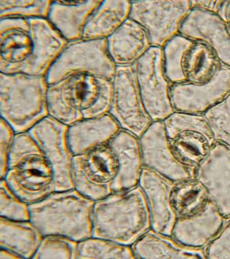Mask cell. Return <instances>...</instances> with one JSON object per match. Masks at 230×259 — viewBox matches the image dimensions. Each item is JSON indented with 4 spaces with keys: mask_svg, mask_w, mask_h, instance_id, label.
<instances>
[{
    "mask_svg": "<svg viewBox=\"0 0 230 259\" xmlns=\"http://www.w3.org/2000/svg\"><path fill=\"white\" fill-rule=\"evenodd\" d=\"M50 115L70 126L109 113L113 80L97 69L77 48L68 46L45 75Z\"/></svg>",
    "mask_w": 230,
    "mask_h": 259,
    "instance_id": "cell-1",
    "label": "cell"
},
{
    "mask_svg": "<svg viewBox=\"0 0 230 259\" xmlns=\"http://www.w3.org/2000/svg\"><path fill=\"white\" fill-rule=\"evenodd\" d=\"M42 18L1 21V73L47 74L66 46V39Z\"/></svg>",
    "mask_w": 230,
    "mask_h": 259,
    "instance_id": "cell-2",
    "label": "cell"
},
{
    "mask_svg": "<svg viewBox=\"0 0 230 259\" xmlns=\"http://www.w3.org/2000/svg\"><path fill=\"white\" fill-rule=\"evenodd\" d=\"M2 180L17 198L29 204L71 187L59 161L32 129L16 135Z\"/></svg>",
    "mask_w": 230,
    "mask_h": 259,
    "instance_id": "cell-3",
    "label": "cell"
},
{
    "mask_svg": "<svg viewBox=\"0 0 230 259\" xmlns=\"http://www.w3.org/2000/svg\"><path fill=\"white\" fill-rule=\"evenodd\" d=\"M151 229L148 201L139 185L96 201L92 237L131 246Z\"/></svg>",
    "mask_w": 230,
    "mask_h": 259,
    "instance_id": "cell-4",
    "label": "cell"
},
{
    "mask_svg": "<svg viewBox=\"0 0 230 259\" xmlns=\"http://www.w3.org/2000/svg\"><path fill=\"white\" fill-rule=\"evenodd\" d=\"M1 118L16 134L28 132L50 115L45 76L1 73Z\"/></svg>",
    "mask_w": 230,
    "mask_h": 259,
    "instance_id": "cell-5",
    "label": "cell"
},
{
    "mask_svg": "<svg viewBox=\"0 0 230 259\" xmlns=\"http://www.w3.org/2000/svg\"><path fill=\"white\" fill-rule=\"evenodd\" d=\"M112 139L73 157L72 175L74 188L95 201L129 190L121 158Z\"/></svg>",
    "mask_w": 230,
    "mask_h": 259,
    "instance_id": "cell-6",
    "label": "cell"
},
{
    "mask_svg": "<svg viewBox=\"0 0 230 259\" xmlns=\"http://www.w3.org/2000/svg\"><path fill=\"white\" fill-rule=\"evenodd\" d=\"M163 122L172 154L195 178L216 142L204 114L174 112Z\"/></svg>",
    "mask_w": 230,
    "mask_h": 259,
    "instance_id": "cell-7",
    "label": "cell"
},
{
    "mask_svg": "<svg viewBox=\"0 0 230 259\" xmlns=\"http://www.w3.org/2000/svg\"><path fill=\"white\" fill-rule=\"evenodd\" d=\"M167 78L173 84L207 82L224 64L208 46L178 34L163 49Z\"/></svg>",
    "mask_w": 230,
    "mask_h": 259,
    "instance_id": "cell-8",
    "label": "cell"
},
{
    "mask_svg": "<svg viewBox=\"0 0 230 259\" xmlns=\"http://www.w3.org/2000/svg\"><path fill=\"white\" fill-rule=\"evenodd\" d=\"M191 0H145L131 2L129 18L147 31L152 47L163 49L179 34L191 10Z\"/></svg>",
    "mask_w": 230,
    "mask_h": 259,
    "instance_id": "cell-9",
    "label": "cell"
},
{
    "mask_svg": "<svg viewBox=\"0 0 230 259\" xmlns=\"http://www.w3.org/2000/svg\"><path fill=\"white\" fill-rule=\"evenodd\" d=\"M110 114L121 129L140 138L153 123L132 66H117Z\"/></svg>",
    "mask_w": 230,
    "mask_h": 259,
    "instance_id": "cell-10",
    "label": "cell"
},
{
    "mask_svg": "<svg viewBox=\"0 0 230 259\" xmlns=\"http://www.w3.org/2000/svg\"><path fill=\"white\" fill-rule=\"evenodd\" d=\"M132 67L152 119L164 120L174 111L170 99L172 83L165 75L163 49L152 47Z\"/></svg>",
    "mask_w": 230,
    "mask_h": 259,
    "instance_id": "cell-11",
    "label": "cell"
},
{
    "mask_svg": "<svg viewBox=\"0 0 230 259\" xmlns=\"http://www.w3.org/2000/svg\"><path fill=\"white\" fill-rule=\"evenodd\" d=\"M230 94V67L223 64L206 82L172 84L170 99L174 112L204 114Z\"/></svg>",
    "mask_w": 230,
    "mask_h": 259,
    "instance_id": "cell-12",
    "label": "cell"
},
{
    "mask_svg": "<svg viewBox=\"0 0 230 259\" xmlns=\"http://www.w3.org/2000/svg\"><path fill=\"white\" fill-rule=\"evenodd\" d=\"M195 178L206 187L223 219H230V146L216 142Z\"/></svg>",
    "mask_w": 230,
    "mask_h": 259,
    "instance_id": "cell-13",
    "label": "cell"
},
{
    "mask_svg": "<svg viewBox=\"0 0 230 259\" xmlns=\"http://www.w3.org/2000/svg\"><path fill=\"white\" fill-rule=\"evenodd\" d=\"M179 34L207 45L223 64L230 67V34L217 14L192 9L182 23Z\"/></svg>",
    "mask_w": 230,
    "mask_h": 259,
    "instance_id": "cell-14",
    "label": "cell"
},
{
    "mask_svg": "<svg viewBox=\"0 0 230 259\" xmlns=\"http://www.w3.org/2000/svg\"><path fill=\"white\" fill-rule=\"evenodd\" d=\"M140 141L144 167L174 181L193 178L172 154L163 121H153Z\"/></svg>",
    "mask_w": 230,
    "mask_h": 259,
    "instance_id": "cell-15",
    "label": "cell"
},
{
    "mask_svg": "<svg viewBox=\"0 0 230 259\" xmlns=\"http://www.w3.org/2000/svg\"><path fill=\"white\" fill-rule=\"evenodd\" d=\"M174 182L156 171L144 167L139 183L148 201L152 229L168 235H172L177 220L170 203Z\"/></svg>",
    "mask_w": 230,
    "mask_h": 259,
    "instance_id": "cell-16",
    "label": "cell"
},
{
    "mask_svg": "<svg viewBox=\"0 0 230 259\" xmlns=\"http://www.w3.org/2000/svg\"><path fill=\"white\" fill-rule=\"evenodd\" d=\"M224 220L215 203L209 199L194 217L177 219L172 236L183 244L203 248L217 235Z\"/></svg>",
    "mask_w": 230,
    "mask_h": 259,
    "instance_id": "cell-17",
    "label": "cell"
},
{
    "mask_svg": "<svg viewBox=\"0 0 230 259\" xmlns=\"http://www.w3.org/2000/svg\"><path fill=\"white\" fill-rule=\"evenodd\" d=\"M107 41L109 54L117 66H132L152 47L146 30L130 18Z\"/></svg>",
    "mask_w": 230,
    "mask_h": 259,
    "instance_id": "cell-18",
    "label": "cell"
},
{
    "mask_svg": "<svg viewBox=\"0 0 230 259\" xmlns=\"http://www.w3.org/2000/svg\"><path fill=\"white\" fill-rule=\"evenodd\" d=\"M121 128L109 113L85 119L68 126L67 138L73 155L83 153L109 142Z\"/></svg>",
    "mask_w": 230,
    "mask_h": 259,
    "instance_id": "cell-19",
    "label": "cell"
},
{
    "mask_svg": "<svg viewBox=\"0 0 230 259\" xmlns=\"http://www.w3.org/2000/svg\"><path fill=\"white\" fill-rule=\"evenodd\" d=\"M135 259L206 258L204 249L183 244L152 229L131 246Z\"/></svg>",
    "mask_w": 230,
    "mask_h": 259,
    "instance_id": "cell-20",
    "label": "cell"
},
{
    "mask_svg": "<svg viewBox=\"0 0 230 259\" xmlns=\"http://www.w3.org/2000/svg\"><path fill=\"white\" fill-rule=\"evenodd\" d=\"M103 1H58L51 4V22L66 39L82 37L90 17Z\"/></svg>",
    "mask_w": 230,
    "mask_h": 259,
    "instance_id": "cell-21",
    "label": "cell"
},
{
    "mask_svg": "<svg viewBox=\"0 0 230 259\" xmlns=\"http://www.w3.org/2000/svg\"><path fill=\"white\" fill-rule=\"evenodd\" d=\"M131 8L128 0L103 1L88 20L82 38L107 39L129 18Z\"/></svg>",
    "mask_w": 230,
    "mask_h": 259,
    "instance_id": "cell-22",
    "label": "cell"
},
{
    "mask_svg": "<svg viewBox=\"0 0 230 259\" xmlns=\"http://www.w3.org/2000/svg\"><path fill=\"white\" fill-rule=\"evenodd\" d=\"M209 200L206 187L195 178L174 181L170 191V205L177 220L194 217Z\"/></svg>",
    "mask_w": 230,
    "mask_h": 259,
    "instance_id": "cell-23",
    "label": "cell"
},
{
    "mask_svg": "<svg viewBox=\"0 0 230 259\" xmlns=\"http://www.w3.org/2000/svg\"><path fill=\"white\" fill-rule=\"evenodd\" d=\"M76 256L80 258L135 259L131 246L94 237L79 242Z\"/></svg>",
    "mask_w": 230,
    "mask_h": 259,
    "instance_id": "cell-24",
    "label": "cell"
},
{
    "mask_svg": "<svg viewBox=\"0 0 230 259\" xmlns=\"http://www.w3.org/2000/svg\"><path fill=\"white\" fill-rule=\"evenodd\" d=\"M216 142L230 146V94L204 114Z\"/></svg>",
    "mask_w": 230,
    "mask_h": 259,
    "instance_id": "cell-25",
    "label": "cell"
},
{
    "mask_svg": "<svg viewBox=\"0 0 230 259\" xmlns=\"http://www.w3.org/2000/svg\"><path fill=\"white\" fill-rule=\"evenodd\" d=\"M1 2V17L10 18L12 15H26V16H43L49 13L51 4L48 2H16L17 3H11L10 2Z\"/></svg>",
    "mask_w": 230,
    "mask_h": 259,
    "instance_id": "cell-26",
    "label": "cell"
},
{
    "mask_svg": "<svg viewBox=\"0 0 230 259\" xmlns=\"http://www.w3.org/2000/svg\"><path fill=\"white\" fill-rule=\"evenodd\" d=\"M203 249L206 258H230V219L224 220L217 235Z\"/></svg>",
    "mask_w": 230,
    "mask_h": 259,
    "instance_id": "cell-27",
    "label": "cell"
},
{
    "mask_svg": "<svg viewBox=\"0 0 230 259\" xmlns=\"http://www.w3.org/2000/svg\"><path fill=\"white\" fill-rule=\"evenodd\" d=\"M1 179L6 176L10 154L16 134L13 128L1 118Z\"/></svg>",
    "mask_w": 230,
    "mask_h": 259,
    "instance_id": "cell-28",
    "label": "cell"
},
{
    "mask_svg": "<svg viewBox=\"0 0 230 259\" xmlns=\"http://www.w3.org/2000/svg\"><path fill=\"white\" fill-rule=\"evenodd\" d=\"M222 3L221 0H192V9H199L217 14Z\"/></svg>",
    "mask_w": 230,
    "mask_h": 259,
    "instance_id": "cell-29",
    "label": "cell"
},
{
    "mask_svg": "<svg viewBox=\"0 0 230 259\" xmlns=\"http://www.w3.org/2000/svg\"><path fill=\"white\" fill-rule=\"evenodd\" d=\"M217 15L225 23L230 34V0L222 1Z\"/></svg>",
    "mask_w": 230,
    "mask_h": 259,
    "instance_id": "cell-30",
    "label": "cell"
}]
</instances>
